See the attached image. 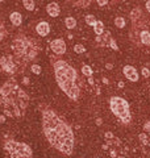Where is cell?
<instances>
[{"instance_id": "28", "label": "cell", "mask_w": 150, "mask_h": 158, "mask_svg": "<svg viewBox=\"0 0 150 158\" xmlns=\"http://www.w3.org/2000/svg\"><path fill=\"white\" fill-rule=\"evenodd\" d=\"M3 120H4V117H3V116H0V123H2Z\"/></svg>"}, {"instance_id": "30", "label": "cell", "mask_w": 150, "mask_h": 158, "mask_svg": "<svg viewBox=\"0 0 150 158\" xmlns=\"http://www.w3.org/2000/svg\"><path fill=\"white\" fill-rule=\"evenodd\" d=\"M70 2H71V0H70Z\"/></svg>"}, {"instance_id": "3", "label": "cell", "mask_w": 150, "mask_h": 158, "mask_svg": "<svg viewBox=\"0 0 150 158\" xmlns=\"http://www.w3.org/2000/svg\"><path fill=\"white\" fill-rule=\"evenodd\" d=\"M54 71H56L57 83L61 87V90L70 99L78 100L81 91H79V87L77 85L78 74L75 71V69L65 61H57L54 62Z\"/></svg>"}, {"instance_id": "22", "label": "cell", "mask_w": 150, "mask_h": 158, "mask_svg": "<svg viewBox=\"0 0 150 158\" xmlns=\"http://www.w3.org/2000/svg\"><path fill=\"white\" fill-rule=\"evenodd\" d=\"M74 50H75V53H84L86 52V48H84L83 45H75Z\"/></svg>"}, {"instance_id": "15", "label": "cell", "mask_w": 150, "mask_h": 158, "mask_svg": "<svg viewBox=\"0 0 150 158\" xmlns=\"http://www.w3.org/2000/svg\"><path fill=\"white\" fill-rule=\"evenodd\" d=\"M65 24H66V28L67 29H74L75 27H77V20H75L74 17H66V20H65Z\"/></svg>"}, {"instance_id": "12", "label": "cell", "mask_w": 150, "mask_h": 158, "mask_svg": "<svg viewBox=\"0 0 150 158\" xmlns=\"http://www.w3.org/2000/svg\"><path fill=\"white\" fill-rule=\"evenodd\" d=\"M9 20H11L12 25H15V27H20L21 23H23V17L19 12H12L11 16H9Z\"/></svg>"}, {"instance_id": "9", "label": "cell", "mask_w": 150, "mask_h": 158, "mask_svg": "<svg viewBox=\"0 0 150 158\" xmlns=\"http://www.w3.org/2000/svg\"><path fill=\"white\" fill-rule=\"evenodd\" d=\"M123 71H124V75L127 77V79H129L131 82H137L138 81V73L133 66H129V65L125 66Z\"/></svg>"}, {"instance_id": "5", "label": "cell", "mask_w": 150, "mask_h": 158, "mask_svg": "<svg viewBox=\"0 0 150 158\" xmlns=\"http://www.w3.org/2000/svg\"><path fill=\"white\" fill-rule=\"evenodd\" d=\"M109 107H111V111L115 116H116L119 120H121L124 124H129L132 121V115L131 111H129V104L128 102L123 98L119 96H113L109 100Z\"/></svg>"}, {"instance_id": "7", "label": "cell", "mask_w": 150, "mask_h": 158, "mask_svg": "<svg viewBox=\"0 0 150 158\" xmlns=\"http://www.w3.org/2000/svg\"><path fill=\"white\" fill-rule=\"evenodd\" d=\"M24 66L23 62H20L16 57L12 56H4L0 58V69L7 74H16L20 71V69Z\"/></svg>"}, {"instance_id": "18", "label": "cell", "mask_w": 150, "mask_h": 158, "mask_svg": "<svg viewBox=\"0 0 150 158\" xmlns=\"http://www.w3.org/2000/svg\"><path fill=\"white\" fill-rule=\"evenodd\" d=\"M86 23L88 24V25L94 27L95 24H96V19H95V16H92V15H87L86 16Z\"/></svg>"}, {"instance_id": "27", "label": "cell", "mask_w": 150, "mask_h": 158, "mask_svg": "<svg viewBox=\"0 0 150 158\" xmlns=\"http://www.w3.org/2000/svg\"><path fill=\"white\" fill-rule=\"evenodd\" d=\"M146 9L150 12V0H148V2H146Z\"/></svg>"}, {"instance_id": "6", "label": "cell", "mask_w": 150, "mask_h": 158, "mask_svg": "<svg viewBox=\"0 0 150 158\" xmlns=\"http://www.w3.org/2000/svg\"><path fill=\"white\" fill-rule=\"evenodd\" d=\"M4 149L9 152L11 158H33L32 149L24 142H19L15 140L6 141Z\"/></svg>"}, {"instance_id": "10", "label": "cell", "mask_w": 150, "mask_h": 158, "mask_svg": "<svg viewBox=\"0 0 150 158\" xmlns=\"http://www.w3.org/2000/svg\"><path fill=\"white\" fill-rule=\"evenodd\" d=\"M36 31H37V34H40L41 37H46L50 33V25L46 21H41V23L37 24Z\"/></svg>"}, {"instance_id": "19", "label": "cell", "mask_w": 150, "mask_h": 158, "mask_svg": "<svg viewBox=\"0 0 150 158\" xmlns=\"http://www.w3.org/2000/svg\"><path fill=\"white\" fill-rule=\"evenodd\" d=\"M115 25L117 28H124L125 27V20L123 17H116L115 19Z\"/></svg>"}, {"instance_id": "2", "label": "cell", "mask_w": 150, "mask_h": 158, "mask_svg": "<svg viewBox=\"0 0 150 158\" xmlns=\"http://www.w3.org/2000/svg\"><path fill=\"white\" fill-rule=\"evenodd\" d=\"M29 104V96L15 79H9L0 87V106L9 117H21Z\"/></svg>"}, {"instance_id": "24", "label": "cell", "mask_w": 150, "mask_h": 158, "mask_svg": "<svg viewBox=\"0 0 150 158\" xmlns=\"http://www.w3.org/2000/svg\"><path fill=\"white\" fill-rule=\"evenodd\" d=\"M96 2H98L99 6H102V7H104V6H107L108 4V0H96Z\"/></svg>"}, {"instance_id": "8", "label": "cell", "mask_w": 150, "mask_h": 158, "mask_svg": "<svg viewBox=\"0 0 150 158\" xmlns=\"http://www.w3.org/2000/svg\"><path fill=\"white\" fill-rule=\"evenodd\" d=\"M50 48H52V50L56 54H58V56H62V54H65V52H66V44H65L62 38H57V40H54V41H52Z\"/></svg>"}, {"instance_id": "13", "label": "cell", "mask_w": 150, "mask_h": 158, "mask_svg": "<svg viewBox=\"0 0 150 158\" xmlns=\"http://www.w3.org/2000/svg\"><path fill=\"white\" fill-rule=\"evenodd\" d=\"M140 38H141V42L144 45H148L150 46V33L148 31H142L140 33Z\"/></svg>"}, {"instance_id": "16", "label": "cell", "mask_w": 150, "mask_h": 158, "mask_svg": "<svg viewBox=\"0 0 150 158\" xmlns=\"http://www.w3.org/2000/svg\"><path fill=\"white\" fill-rule=\"evenodd\" d=\"M23 4L25 9H28V11H33L34 9V0H23Z\"/></svg>"}, {"instance_id": "21", "label": "cell", "mask_w": 150, "mask_h": 158, "mask_svg": "<svg viewBox=\"0 0 150 158\" xmlns=\"http://www.w3.org/2000/svg\"><path fill=\"white\" fill-rule=\"evenodd\" d=\"M6 34H7V31H6V28H4V25L2 23H0V41L6 37Z\"/></svg>"}, {"instance_id": "26", "label": "cell", "mask_w": 150, "mask_h": 158, "mask_svg": "<svg viewBox=\"0 0 150 158\" xmlns=\"http://www.w3.org/2000/svg\"><path fill=\"white\" fill-rule=\"evenodd\" d=\"M144 129H145V132H149V131H150V121H149V123H146V124H145Z\"/></svg>"}, {"instance_id": "14", "label": "cell", "mask_w": 150, "mask_h": 158, "mask_svg": "<svg viewBox=\"0 0 150 158\" xmlns=\"http://www.w3.org/2000/svg\"><path fill=\"white\" fill-rule=\"evenodd\" d=\"M94 31L98 36H102V34L104 33V24L102 21H96V24L94 25Z\"/></svg>"}, {"instance_id": "23", "label": "cell", "mask_w": 150, "mask_h": 158, "mask_svg": "<svg viewBox=\"0 0 150 158\" xmlns=\"http://www.w3.org/2000/svg\"><path fill=\"white\" fill-rule=\"evenodd\" d=\"M32 73H34V74H41V67H40L38 65H33L32 66Z\"/></svg>"}, {"instance_id": "25", "label": "cell", "mask_w": 150, "mask_h": 158, "mask_svg": "<svg viewBox=\"0 0 150 158\" xmlns=\"http://www.w3.org/2000/svg\"><path fill=\"white\" fill-rule=\"evenodd\" d=\"M142 75H144L145 78H149V77H150V73H149L148 69H142Z\"/></svg>"}, {"instance_id": "29", "label": "cell", "mask_w": 150, "mask_h": 158, "mask_svg": "<svg viewBox=\"0 0 150 158\" xmlns=\"http://www.w3.org/2000/svg\"><path fill=\"white\" fill-rule=\"evenodd\" d=\"M2 2H3V0H0V3H2Z\"/></svg>"}, {"instance_id": "11", "label": "cell", "mask_w": 150, "mask_h": 158, "mask_svg": "<svg viewBox=\"0 0 150 158\" xmlns=\"http://www.w3.org/2000/svg\"><path fill=\"white\" fill-rule=\"evenodd\" d=\"M46 12L49 13V16L57 17V16H59V13H61V8H59L57 3H50L46 7Z\"/></svg>"}, {"instance_id": "1", "label": "cell", "mask_w": 150, "mask_h": 158, "mask_svg": "<svg viewBox=\"0 0 150 158\" xmlns=\"http://www.w3.org/2000/svg\"><path fill=\"white\" fill-rule=\"evenodd\" d=\"M42 128L46 140L62 154H71L74 149L73 131L56 112L50 108L42 111Z\"/></svg>"}, {"instance_id": "17", "label": "cell", "mask_w": 150, "mask_h": 158, "mask_svg": "<svg viewBox=\"0 0 150 158\" xmlns=\"http://www.w3.org/2000/svg\"><path fill=\"white\" fill-rule=\"evenodd\" d=\"M91 2H92V0H78V2H75V6L86 8V7H88L90 4H91Z\"/></svg>"}, {"instance_id": "4", "label": "cell", "mask_w": 150, "mask_h": 158, "mask_svg": "<svg viewBox=\"0 0 150 158\" xmlns=\"http://www.w3.org/2000/svg\"><path fill=\"white\" fill-rule=\"evenodd\" d=\"M12 50L15 57L25 65L38 56L40 50H41V45L31 37L17 36L12 42Z\"/></svg>"}, {"instance_id": "20", "label": "cell", "mask_w": 150, "mask_h": 158, "mask_svg": "<svg viewBox=\"0 0 150 158\" xmlns=\"http://www.w3.org/2000/svg\"><path fill=\"white\" fill-rule=\"evenodd\" d=\"M82 73H83L86 77H91V75H92V70H91V67H90V66H86V65L83 66Z\"/></svg>"}]
</instances>
